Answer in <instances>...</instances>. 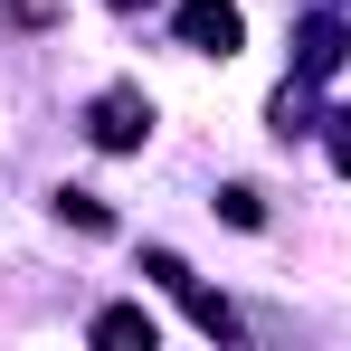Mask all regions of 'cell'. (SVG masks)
Here are the masks:
<instances>
[{
    "label": "cell",
    "mask_w": 351,
    "mask_h": 351,
    "mask_svg": "<svg viewBox=\"0 0 351 351\" xmlns=\"http://www.w3.org/2000/svg\"><path fill=\"white\" fill-rule=\"evenodd\" d=\"M114 10H133V0H114Z\"/></svg>",
    "instance_id": "8992f818"
},
{
    "label": "cell",
    "mask_w": 351,
    "mask_h": 351,
    "mask_svg": "<svg viewBox=\"0 0 351 351\" xmlns=\"http://www.w3.org/2000/svg\"><path fill=\"white\" fill-rule=\"evenodd\" d=\"M180 38L209 48V58H228L237 48V0H180Z\"/></svg>",
    "instance_id": "6da1fadb"
},
{
    "label": "cell",
    "mask_w": 351,
    "mask_h": 351,
    "mask_svg": "<svg viewBox=\"0 0 351 351\" xmlns=\"http://www.w3.org/2000/svg\"><path fill=\"white\" fill-rule=\"evenodd\" d=\"M95 342H123V351L143 342V351H152V313H133V304H114V313L95 323Z\"/></svg>",
    "instance_id": "277c9868"
},
{
    "label": "cell",
    "mask_w": 351,
    "mask_h": 351,
    "mask_svg": "<svg viewBox=\"0 0 351 351\" xmlns=\"http://www.w3.org/2000/svg\"><path fill=\"white\" fill-rule=\"evenodd\" d=\"M143 133H152V105H143V95H105V105H95V143H105V152H133V143H143Z\"/></svg>",
    "instance_id": "7a4b0ae2"
},
{
    "label": "cell",
    "mask_w": 351,
    "mask_h": 351,
    "mask_svg": "<svg viewBox=\"0 0 351 351\" xmlns=\"http://www.w3.org/2000/svg\"><path fill=\"white\" fill-rule=\"evenodd\" d=\"M342 48H351L342 19H313V29H304V86H323V76L342 66Z\"/></svg>",
    "instance_id": "3957f363"
},
{
    "label": "cell",
    "mask_w": 351,
    "mask_h": 351,
    "mask_svg": "<svg viewBox=\"0 0 351 351\" xmlns=\"http://www.w3.org/2000/svg\"><path fill=\"white\" fill-rule=\"evenodd\" d=\"M332 152H342V171H351V133H342V143H332Z\"/></svg>",
    "instance_id": "5b68a950"
}]
</instances>
